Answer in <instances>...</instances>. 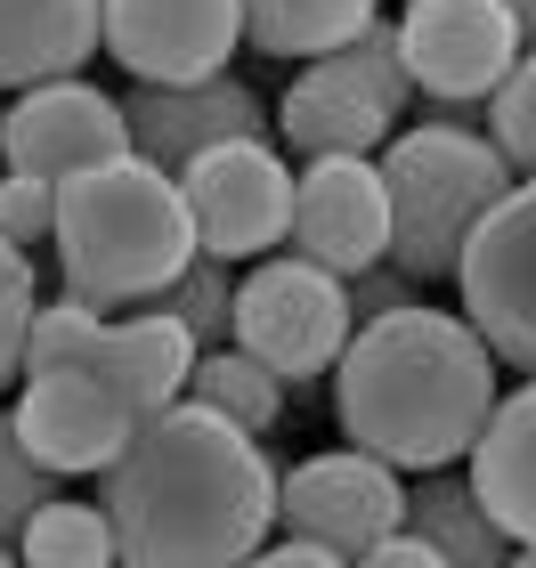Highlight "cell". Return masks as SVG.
Returning a JSON list of instances; mask_svg holds the SVG:
<instances>
[{"label":"cell","instance_id":"cell-20","mask_svg":"<svg viewBox=\"0 0 536 568\" xmlns=\"http://www.w3.org/2000/svg\"><path fill=\"white\" fill-rule=\"evenodd\" d=\"M382 0H244V41L261 58H334L374 24Z\"/></svg>","mask_w":536,"mask_h":568},{"label":"cell","instance_id":"cell-22","mask_svg":"<svg viewBox=\"0 0 536 568\" xmlns=\"http://www.w3.org/2000/svg\"><path fill=\"white\" fill-rule=\"evenodd\" d=\"M17 560H24V568H122L107 504L49 496L33 520H24V536H17Z\"/></svg>","mask_w":536,"mask_h":568},{"label":"cell","instance_id":"cell-9","mask_svg":"<svg viewBox=\"0 0 536 568\" xmlns=\"http://www.w3.org/2000/svg\"><path fill=\"white\" fill-rule=\"evenodd\" d=\"M179 195L195 212V244L212 261H269L293 236V171L269 139H227L179 171Z\"/></svg>","mask_w":536,"mask_h":568},{"label":"cell","instance_id":"cell-19","mask_svg":"<svg viewBox=\"0 0 536 568\" xmlns=\"http://www.w3.org/2000/svg\"><path fill=\"white\" fill-rule=\"evenodd\" d=\"M406 536H423L447 568H513V536L488 520L472 471H415L406 479Z\"/></svg>","mask_w":536,"mask_h":568},{"label":"cell","instance_id":"cell-13","mask_svg":"<svg viewBox=\"0 0 536 568\" xmlns=\"http://www.w3.org/2000/svg\"><path fill=\"white\" fill-rule=\"evenodd\" d=\"M244 49V0H107V58L131 82H212Z\"/></svg>","mask_w":536,"mask_h":568},{"label":"cell","instance_id":"cell-6","mask_svg":"<svg viewBox=\"0 0 536 568\" xmlns=\"http://www.w3.org/2000/svg\"><path fill=\"white\" fill-rule=\"evenodd\" d=\"M350 276L269 252L252 276H236V349H252L276 382H317L350 349Z\"/></svg>","mask_w":536,"mask_h":568},{"label":"cell","instance_id":"cell-23","mask_svg":"<svg viewBox=\"0 0 536 568\" xmlns=\"http://www.w3.org/2000/svg\"><path fill=\"white\" fill-rule=\"evenodd\" d=\"M107 349V317L90 301H41L33 308V333H24V374H65V366H98Z\"/></svg>","mask_w":536,"mask_h":568},{"label":"cell","instance_id":"cell-5","mask_svg":"<svg viewBox=\"0 0 536 568\" xmlns=\"http://www.w3.org/2000/svg\"><path fill=\"white\" fill-rule=\"evenodd\" d=\"M406 98H415V82H406V58H398V24L374 17L350 49L310 58L293 73L276 122H285V146L301 154H374L398 139Z\"/></svg>","mask_w":536,"mask_h":568},{"label":"cell","instance_id":"cell-17","mask_svg":"<svg viewBox=\"0 0 536 568\" xmlns=\"http://www.w3.org/2000/svg\"><path fill=\"white\" fill-rule=\"evenodd\" d=\"M195 357H203V342L171 317V308H131V317H107V349H98V374H107L114 390L131 398V415L146 423V415H163V406L188 398Z\"/></svg>","mask_w":536,"mask_h":568},{"label":"cell","instance_id":"cell-16","mask_svg":"<svg viewBox=\"0 0 536 568\" xmlns=\"http://www.w3.org/2000/svg\"><path fill=\"white\" fill-rule=\"evenodd\" d=\"M107 49V0H0V90H41Z\"/></svg>","mask_w":536,"mask_h":568},{"label":"cell","instance_id":"cell-28","mask_svg":"<svg viewBox=\"0 0 536 568\" xmlns=\"http://www.w3.org/2000/svg\"><path fill=\"white\" fill-rule=\"evenodd\" d=\"M49 227H58V179L9 171V179H0V236H9L17 252H33Z\"/></svg>","mask_w":536,"mask_h":568},{"label":"cell","instance_id":"cell-25","mask_svg":"<svg viewBox=\"0 0 536 568\" xmlns=\"http://www.w3.org/2000/svg\"><path fill=\"white\" fill-rule=\"evenodd\" d=\"M488 139L513 163V179H536V49L504 73V90L488 98Z\"/></svg>","mask_w":536,"mask_h":568},{"label":"cell","instance_id":"cell-32","mask_svg":"<svg viewBox=\"0 0 536 568\" xmlns=\"http://www.w3.org/2000/svg\"><path fill=\"white\" fill-rule=\"evenodd\" d=\"M504 9L520 17V33H528V49H536V0H504Z\"/></svg>","mask_w":536,"mask_h":568},{"label":"cell","instance_id":"cell-34","mask_svg":"<svg viewBox=\"0 0 536 568\" xmlns=\"http://www.w3.org/2000/svg\"><path fill=\"white\" fill-rule=\"evenodd\" d=\"M0 568H24V560H17V545H0Z\"/></svg>","mask_w":536,"mask_h":568},{"label":"cell","instance_id":"cell-1","mask_svg":"<svg viewBox=\"0 0 536 568\" xmlns=\"http://www.w3.org/2000/svg\"><path fill=\"white\" fill-rule=\"evenodd\" d=\"M276 487L285 471L261 455V438L179 398L139 423L98 504L122 568H244L276 528Z\"/></svg>","mask_w":536,"mask_h":568},{"label":"cell","instance_id":"cell-14","mask_svg":"<svg viewBox=\"0 0 536 568\" xmlns=\"http://www.w3.org/2000/svg\"><path fill=\"white\" fill-rule=\"evenodd\" d=\"M0 154H9V171L73 179V171L122 163V154H139V146H131V122H122V98L90 90L82 73H65V82H41V90H17L9 98Z\"/></svg>","mask_w":536,"mask_h":568},{"label":"cell","instance_id":"cell-2","mask_svg":"<svg viewBox=\"0 0 536 568\" xmlns=\"http://www.w3.org/2000/svg\"><path fill=\"white\" fill-rule=\"evenodd\" d=\"M496 415V349L472 317L447 308H391L357 325L334 366V423L350 447L382 455L391 471H455L472 463L479 430Z\"/></svg>","mask_w":536,"mask_h":568},{"label":"cell","instance_id":"cell-4","mask_svg":"<svg viewBox=\"0 0 536 568\" xmlns=\"http://www.w3.org/2000/svg\"><path fill=\"white\" fill-rule=\"evenodd\" d=\"M382 187H391V261L415 284H431V276L464 268L479 220H488L520 179L496 154L488 131L415 122V131H398L382 146Z\"/></svg>","mask_w":536,"mask_h":568},{"label":"cell","instance_id":"cell-3","mask_svg":"<svg viewBox=\"0 0 536 568\" xmlns=\"http://www.w3.org/2000/svg\"><path fill=\"white\" fill-rule=\"evenodd\" d=\"M49 244H58L65 293L90 301L98 317L155 308L203 261L188 195L146 154H122V163L58 179V227H49Z\"/></svg>","mask_w":536,"mask_h":568},{"label":"cell","instance_id":"cell-24","mask_svg":"<svg viewBox=\"0 0 536 568\" xmlns=\"http://www.w3.org/2000/svg\"><path fill=\"white\" fill-rule=\"evenodd\" d=\"M155 308H171V317L188 325L203 349H227V342H236V276H227V261H212V252H203V261L179 276Z\"/></svg>","mask_w":536,"mask_h":568},{"label":"cell","instance_id":"cell-27","mask_svg":"<svg viewBox=\"0 0 536 568\" xmlns=\"http://www.w3.org/2000/svg\"><path fill=\"white\" fill-rule=\"evenodd\" d=\"M33 261L0 236V390L24 374V333H33Z\"/></svg>","mask_w":536,"mask_h":568},{"label":"cell","instance_id":"cell-8","mask_svg":"<svg viewBox=\"0 0 536 568\" xmlns=\"http://www.w3.org/2000/svg\"><path fill=\"white\" fill-rule=\"evenodd\" d=\"M406 82L439 106H488L504 73L528 58V33L504 0H406L398 9Z\"/></svg>","mask_w":536,"mask_h":568},{"label":"cell","instance_id":"cell-15","mask_svg":"<svg viewBox=\"0 0 536 568\" xmlns=\"http://www.w3.org/2000/svg\"><path fill=\"white\" fill-rule=\"evenodd\" d=\"M122 122H131V146L171 179L227 139H269L261 90L236 82V73H212V82H139L122 98Z\"/></svg>","mask_w":536,"mask_h":568},{"label":"cell","instance_id":"cell-33","mask_svg":"<svg viewBox=\"0 0 536 568\" xmlns=\"http://www.w3.org/2000/svg\"><path fill=\"white\" fill-rule=\"evenodd\" d=\"M513 568H536V545H513Z\"/></svg>","mask_w":536,"mask_h":568},{"label":"cell","instance_id":"cell-29","mask_svg":"<svg viewBox=\"0 0 536 568\" xmlns=\"http://www.w3.org/2000/svg\"><path fill=\"white\" fill-rule=\"evenodd\" d=\"M391 308H415V276H406L398 261L350 276V325H374V317H391Z\"/></svg>","mask_w":536,"mask_h":568},{"label":"cell","instance_id":"cell-12","mask_svg":"<svg viewBox=\"0 0 536 568\" xmlns=\"http://www.w3.org/2000/svg\"><path fill=\"white\" fill-rule=\"evenodd\" d=\"M293 252L334 276L391 261V187L374 154H310L293 171Z\"/></svg>","mask_w":536,"mask_h":568},{"label":"cell","instance_id":"cell-21","mask_svg":"<svg viewBox=\"0 0 536 568\" xmlns=\"http://www.w3.org/2000/svg\"><path fill=\"white\" fill-rule=\"evenodd\" d=\"M188 398H195V406H212V415H227V423H236V430H252V438H261V430H276V415H285V382H276V374H269L252 349H236V342L195 357Z\"/></svg>","mask_w":536,"mask_h":568},{"label":"cell","instance_id":"cell-7","mask_svg":"<svg viewBox=\"0 0 536 568\" xmlns=\"http://www.w3.org/2000/svg\"><path fill=\"white\" fill-rule=\"evenodd\" d=\"M276 520H285V536H310V545L342 552L357 568L374 545L406 536V471H391L366 447L301 455L285 487H276Z\"/></svg>","mask_w":536,"mask_h":568},{"label":"cell","instance_id":"cell-10","mask_svg":"<svg viewBox=\"0 0 536 568\" xmlns=\"http://www.w3.org/2000/svg\"><path fill=\"white\" fill-rule=\"evenodd\" d=\"M455 284H464V317L479 325V342L496 349V366L536 382V179H520V187L479 220Z\"/></svg>","mask_w":536,"mask_h":568},{"label":"cell","instance_id":"cell-11","mask_svg":"<svg viewBox=\"0 0 536 568\" xmlns=\"http://www.w3.org/2000/svg\"><path fill=\"white\" fill-rule=\"evenodd\" d=\"M17 415V438H24V455L41 463V471H58V479H107L122 447L139 438V415H131V398L114 390L98 366H65V374H24V398L9 406Z\"/></svg>","mask_w":536,"mask_h":568},{"label":"cell","instance_id":"cell-30","mask_svg":"<svg viewBox=\"0 0 536 568\" xmlns=\"http://www.w3.org/2000/svg\"><path fill=\"white\" fill-rule=\"evenodd\" d=\"M244 568H350V560L325 552V545H310V536H285V545H261Z\"/></svg>","mask_w":536,"mask_h":568},{"label":"cell","instance_id":"cell-35","mask_svg":"<svg viewBox=\"0 0 536 568\" xmlns=\"http://www.w3.org/2000/svg\"><path fill=\"white\" fill-rule=\"evenodd\" d=\"M0 122H9V106H0ZM0 179H9V154H0Z\"/></svg>","mask_w":536,"mask_h":568},{"label":"cell","instance_id":"cell-26","mask_svg":"<svg viewBox=\"0 0 536 568\" xmlns=\"http://www.w3.org/2000/svg\"><path fill=\"white\" fill-rule=\"evenodd\" d=\"M58 496V471H41L33 455H24V438H17V415L0 406V545H17L24 520Z\"/></svg>","mask_w":536,"mask_h":568},{"label":"cell","instance_id":"cell-18","mask_svg":"<svg viewBox=\"0 0 536 568\" xmlns=\"http://www.w3.org/2000/svg\"><path fill=\"white\" fill-rule=\"evenodd\" d=\"M472 487L513 545H536V382L496 398V415L472 447Z\"/></svg>","mask_w":536,"mask_h":568},{"label":"cell","instance_id":"cell-31","mask_svg":"<svg viewBox=\"0 0 536 568\" xmlns=\"http://www.w3.org/2000/svg\"><path fill=\"white\" fill-rule=\"evenodd\" d=\"M357 568H447V560L431 552L423 536H391V545H374V552L357 560Z\"/></svg>","mask_w":536,"mask_h":568}]
</instances>
